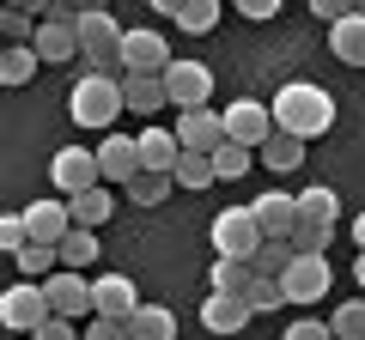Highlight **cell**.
I'll use <instances>...</instances> for the list:
<instances>
[{"mask_svg":"<svg viewBox=\"0 0 365 340\" xmlns=\"http://www.w3.org/2000/svg\"><path fill=\"white\" fill-rule=\"evenodd\" d=\"M268 243L256 225V213L250 207H225L220 219H213V249H220L225 262H256V249Z\"/></svg>","mask_w":365,"mask_h":340,"instance_id":"4","label":"cell"},{"mask_svg":"<svg viewBox=\"0 0 365 340\" xmlns=\"http://www.w3.org/2000/svg\"><path fill=\"white\" fill-rule=\"evenodd\" d=\"M292 262H299V249H292V237H280V243H262L250 267H256L262 280H287V267H292Z\"/></svg>","mask_w":365,"mask_h":340,"instance_id":"28","label":"cell"},{"mask_svg":"<svg viewBox=\"0 0 365 340\" xmlns=\"http://www.w3.org/2000/svg\"><path fill=\"white\" fill-rule=\"evenodd\" d=\"M225 140H237V146H250V152H262V146L274 140V110L256 104V97L225 104Z\"/></svg>","mask_w":365,"mask_h":340,"instance_id":"7","label":"cell"},{"mask_svg":"<svg viewBox=\"0 0 365 340\" xmlns=\"http://www.w3.org/2000/svg\"><path fill=\"white\" fill-rule=\"evenodd\" d=\"M287 340H335V328H329V322H292Z\"/></svg>","mask_w":365,"mask_h":340,"instance_id":"40","label":"cell"},{"mask_svg":"<svg viewBox=\"0 0 365 340\" xmlns=\"http://www.w3.org/2000/svg\"><path fill=\"white\" fill-rule=\"evenodd\" d=\"M256 158L274 170V176H287V170H299V164H304V140H292V134H280V128H274V140L262 146Z\"/></svg>","mask_w":365,"mask_h":340,"instance_id":"24","label":"cell"},{"mask_svg":"<svg viewBox=\"0 0 365 340\" xmlns=\"http://www.w3.org/2000/svg\"><path fill=\"white\" fill-rule=\"evenodd\" d=\"M73 31H79V49H104V43H122V37H128L104 6H79V25H73Z\"/></svg>","mask_w":365,"mask_h":340,"instance_id":"21","label":"cell"},{"mask_svg":"<svg viewBox=\"0 0 365 340\" xmlns=\"http://www.w3.org/2000/svg\"><path fill=\"white\" fill-rule=\"evenodd\" d=\"M67 110H73L79 128H110V122L128 110V97H122V79H104V73H86L73 85V97H67Z\"/></svg>","mask_w":365,"mask_h":340,"instance_id":"2","label":"cell"},{"mask_svg":"<svg viewBox=\"0 0 365 340\" xmlns=\"http://www.w3.org/2000/svg\"><path fill=\"white\" fill-rule=\"evenodd\" d=\"M335 219H341L335 188H304L299 195V225H329V231H335Z\"/></svg>","mask_w":365,"mask_h":340,"instance_id":"25","label":"cell"},{"mask_svg":"<svg viewBox=\"0 0 365 340\" xmlns=\"http://www.w3.org/2000/svg\"><path fill=\"white\" fill-rule=\"evenodd\" d=\"M49 183L61 188V201H73V195H91V188H104L98 152H86V146H61V152L49 158Z\"/></svg>","mask_w":365,"mask_h":340,"instance_id":"5","label":"cell"},{"mask_svg":"<svg viewBox=\"0 0 365 340\" xmlns=\"http://www.w3.org/2000/svg\"><path fill=\"white\" fill-rule=\"evenodd\" d=\"M134 140H140V170H158V176L177 170V158H182L177 128H146V134H134Z\"/></svg>","mask_w":365,"mask_h":340,"instance_id":"16","label":"cell"},{"mask_svg":"<svg viewBox=\"0 0 365 340\" xmlns=\"http://www.w3.org/2000/svg\"><path fill=\"white\" fill-rule=\"evenodd\" d=\"M329 49H335V61L365 67V13H359V6H353L341 25H329Z\"/></svg>","mask_w":365,"mask_h":340,"instance_id":"18","label":"cell"},{"mask_svg":"<svg viewBox=\"0 0 365 340\" xmlns=\"http://www.w3.org/2000/svg\"><path fill=\"white\" fill-rule=\"evenodd\" d=\"M122 97H128L134 116H153V110H165V104H170L165 73H128V79H122Z\"/></svg>","mask_w":365,"mask_h":340,"instance_id":"19","label":"cell"},{"mask_svg":"<svg viewBox=\"0 0 365 340\" xmlns=\"http://www.w3.org/2000/svg\"><path fill=\"white\" fill-rule=\"evenodd\" d=\"M170 188H177L170 176H158V170H140V176L128 183V201H134V207H158V201H165Z\"/></svg>","mask_w":365,"mask_h":340,"instance_id":"32","label":"cell"},{"mask_svg":"<svg viewBox=\"0 0 365 340\" xmlns=\"http://www.w3.org/2000/svg\"><path fill=\"white\" fill-rule=\"evenodd\" d=\"M250 298H225V292H213L207 304H201V322H207V334H237V328H250Z\"/></svg>","mask_w":365,"mask_h":340,"instance_id":"17","label":"cell"},{"mask_svg":"<svg viewBox=\"0 0 365 340\" xmlns=\"http://www.w3.org/2000/svg\"><path fill=\"white\" fill-rule=\"evenodd\" d=\"M122 55H128V73H165L177 55H170L165 31H128L122 37Z\"/></svg>","mask_w":365,"mask_h":340,"instance_id":"13","label":"cell"},{"mask_svg":"<svg viewBox=\"0 0 365 340\" xmlns=\"http://www.w3.org/2000/svg\"><path fill=\"white\" fill-rule=\"evenodd\" d=\"M91 298H98V316H110V322H128V316L140 310L128 274H98V280H91Z\"/></svg>","mask_w":365,"mask_h":340,"instance_id":"15","label":"cell"},{"mask_svg":"<svg viewBox=\"0 0 365 340\" xmlns=\"http://www.w3.org/2000/svg\"><path fill=\"white\" fill-rule=\"evenodd\" d=\"M353 280H359V286H365V249H359V262H353Z\"/></svg>","mask_w":365,"mask_h":340,"instance_id":"43","label":"cell"},{"mask_svg":"<svg viewBox=\"0 0 365 340\" xmlns=\"http://www.w3.org/2000/svg\"><path fill=\"white\" fill-rule=\"evenodd\" d=\"M25 243H31V231H25V213H6V219H0V249H6V255H19Z\"/></svg>","mask_w":365,"mask_h":340,"instance_id":"38","label":"cell"},{"mask_svg":"<svg viewBox=\"0 0 365 340\" xmlns=\"http://www.w3.org/2000/svg\"><path fill=\"white\" fill-rule=\"evenodd\" d=\"M237 13H244V18H274V13H280V6H274V0H244Z\"/></svg>","mask_w":365,"mask_h":340,"instance_id":"42","label":"cell"},{"mask_svg":"<svg viewBox=\"0 0 365 340\" xmlns=\"http://www.w3.org/2000/svg\"><path fill=\"white\" fill-rule=\"evenodd\" d=\"M213 170H220V183H232V176H244V170H250V146L225 140L220 152H213Z\"/></svg>","mask_w":365,"mask_h":340,"instance_id":"35","label":"cell"},{"mask_svg":"<svg viewBox=\"0 0 365 340\" xmlns=\"http://www.w3.org/2000/svg\"><path fill=\"white\" fill-rule=\"evenodd\" d=\"M43 292H49L55 316L61 322H79V316H98V298H91V280L73 274V267H61L55 280H43Z\"/></svg>","mask_w":365,"mask_h":340,"instance_id":"8","label":"cell"},{"mask_svg":"<svg viewBox=\"0 0 365 340\" xmlns=\"http://www.w3.org/2000/svg\"><path fill=\"white\" fill-rule=\"evenodd\" d=\"M0 25H6V37H37V31H31V25H43V18L37 13H31V6H19V0H13V6H6V13H0Z\"/></svg>","mask_w":365,"mask_h":340,"instance_id":"37","label":"cell"},{"mask_svg":"<svg viewBox=\"0 0 365 340\" xmlns=\"http://www.w3.org/2000/svg\"><path fill=\"white\" fill-rule=\"evenodd\" d=\"M98 170H104V183H134V176H140V140H128V134H104V146H98Z\"/></svg>","mask_w":365,"mask_h":340,"instance_id":"14","label":"cell"},{"mask_svg":"<svg viewBox=\"0 0 365 340\" xmlns=\"http://www.w3.org/2000/svg\"><path fill=\"white\" fill-rule=\"evenodd\" d=\"M25 231H31V243L61 249L67 231H73V207H67V201H31L25 207Z\"/></svg>","mask_w":365,"mask_h":340,"instance_id":"12","label":"cell"},{"mask_svg":"<svg viewBox=\"0 0 365 340\" xmlns=\"http://www.w3.org/2000/svg\"><path fill=\"white\" fill-rule=\"evenodd\" d=\"M170 25L182 31V37H207L213 25H220V0H177V18Z\"/></svg>","mask_w":365,"mask_h":340,"instance_id":"23","label":"cell"},{"mask_svg":"<svg viewBox=\"0 0 365 340\" xmlns=\"http://www.w3.org/2000/svg\"><path fill=\"white\" fill-rule=\"evenodd\" d=\"M329 225H299V231H292V249H299V255H329Z\"/></svg>","mask_w":365,"mask_h":340,"instance_id":"36","label":"cell"},{"mask_svg":"<svg viewBox=\"0 0 365 340\" xmlns=\"http://www.w3.org/2000/svg\"><path fill=\"white\" fill-rule=\"evenodd\" d=\"M250 280H256V267H250V262H225V255L213 262V292H225V298H244Z\"/></svg>","mask_w":365,"mask_h":340,"instance_id":"31","label":"cell"},{"mask_svg":"<svg viewBox=\"0 0 365 340\" xmlns=\"http://www.w3.org/2000/svg\"><path fill=\"white\" fill-rule=\"evenodd\" d=\"M128 334L134 340H177V316H170L165 304H140V310L128 316Z\"/></svg>","mask_w":365,"mask_h":340,"instance_id":"22","label":"cell"},{"mask_svg":"<svg viewBox=\"0 0 365 340\" xmlns=\"http://www.w3.org/2000/svg\"><path fill=\"white\" fill-rule=\"evenodd\" d=\"M170 183H182V188H213V183H220V170H213V158L182 152V158H177V170H170Z\"/></svg>","mask_w":365,"mask_h":340,"instance_id":"29","label":"cell"},{"mask_svg":"<svg viewBox=\"0 0 365 340\" xmlns=\"http://www.w3.org/2000/svg\"><path fill=\"white\" fill-rule=\"evenodd\" d=\"M177 140H182V152L213 158L225 146V110H189V116L177 122Z\"/></svg>","mask_w":365,"mask_h":340,"instance_id":"10","label":"cell"},{"mask_svg":"<svg viewBox=\"0 0 365 340\" xmlns=\"http://www.w3.org/2000/svg\"><path fill=\"white\" fill-rule=\"evenodd\" d=\"M335 340H365V298H353V304H341L335 310Z\"/></svg>","mask_w":365,"mask_h":340,"instance_id":"33","label":"cell"},{"mask_svg":"<svg viewBox=\"0 0 365 340\" xmlns=\"http://www.w3.org/2000/svg\"><path fill=\"white\" fill-rule=\"evenodd\" d=\"M86 340H134L128 322H110V316H98V322H86Z\"/></svg>","mask_w":365,"mask_h":340,"instance_id":"39","label":"cell"},{"mask_svg":"<svg viewBox=\"0 0 365 340\" xmlns=\"http://www.w3.org/2000/svg\"><path fill=\"white\" fill-rule=\"evenodd\" d=\"M250 213H256V225H262V237H268V243H280V237L299 231V195H280V188H268V195L250 201Z\"/></svg>","mask_w":365,"mask_h":340,"instance_id":"11","label":"cell"},{"mask_svg":"<svg viewBox=\"0 0 365 340\" xmlns=\"http://www.w3.org/2000/svg\"><path fill=\"white\" fill-rule=\"evenodd\" d=\"M67 207H73V225H86V231H91V225H104L110 213H116V201H110V188H91V195H73Z\"/></svg>","mask_w":365,"mask_h":340,"instance_id":"30","label":"cell"},{"mask_svg":"<svg viewBox=\"0 0 365 340\" xmlns=\"http://www.w3.org/2000/svg\"><path fill=\"white\" fill-rule=\"evenodd\" d=\"M353 237H359V249H365V213H359V219H353Z\"/></svg>","mask_w":365,"mask_h":340,"instance_id":"44","label":"cell"},{"mask_svg":"<svg viewBox=\"0 0 365 340\" xmlns=\"http://www.w3.org/2000/svg\"><path fill=\"white\" fill-rule=\"evenodd\" d=\"M61 267H73V274H86V267H98V231H86V225H73L61 243Z\"/></svg>","mask_w":365,"mask_h":340,"instance_id":"26","label":"cell"},{"mask_svg":"<svg viewBox=\"0 0 365 340\" xmlns=\"http://www.w3.org/2000/svg\"><path fill=\"white\" fill-rule=\"evenodd\" d=\"M244 298H250V310L262 316V310H280V304H287V286H280V280H262V274H256Z\"/></svg>","mask_w":365,"mask_h":340,"instance_id":"34","label":"cell"},{"mask_svg":"<svg viewBox=\"0 0 365 340\" xmlns=\"http://www.w3.org/2000/svg\"><path fill=\"white\" fill-rule=\"evenodd\" d=\"M31 340H79V334H73V322H61V316H55V322H49V328H37Z\"/></svg>","mask_w":365,"mask_h":340,"instance_id":"41","label":"cell"},{"mask_svg":"<svg viewBox=\"0 0 365 340\" xmlns=\"http://www.w3.org/2000/svg\"><path fill=\"white\" fill-rule=\"evenodd\" d=\"M31 79H37V49L13 43V49L0 55V85H31Z\"/></svg>","mask_w":365,"mask_h":340,"instance_id":"27","label":"cell"},{"mask_svg":"<svg viewBox=\"0 0 365 340\" xmlns=\"http://www.w3.org/2000/svg\"><path fill=\"white\" fill-rule=\"evenodd\" d=\"M0 322H6V334H37V328L55 322V304L43 286H31V280H19V286L0 292Z\"/></svg>","mask_w":365,"mask_h":340,"instance_id":"3","label":"cell"},{"mask_svg":"<svg viewBox=\"0 0 365 340\" xmlns=\"http://www.w3.org/2000/svg\"><path fill=\"white\" fill-rule=\"evenodd\" d=\"M31 49H37V61H73V55H79V31H73V25H49V18H43L37 37H31Z\"/></svg>","mask_w":365,"mask_h":340,"instance_id":"20","label":"cell"},{"mask_svg":"<svg viewBox=\"0 0 365 340\" xmlns=\"http://www.w3.org/2000/svg\"><path fill=\"white\" fill-rule=\"evenodd\" d=\"M268 110H274V128L292 134V140H304V146L335 128V97H329L323 85H311V79H287Z\"/></svg>","mask_w":365,"mask_h":340,"instance_id":"1","label":"cell"},{"mask_svg":"<svg viewBox=\"0 0 365 340\" xmlns=\"http://www.w3.org/2000/svg\"><path fill=\"white\" fill-rule=\"evenodd\" d=\"M329 280H335L329 255H299L280 286H287V304H317V298H329Z\"/></svg>","mask_w":365,"mask_h":340,"instance_id":"9","label":"cell"},{"mask_svg":"<svg viewBox=\"0 0 365 340\" xmlns=\"http://www.w3.org/2000/svg\"><path fill=\"white\" fill-rule=\"evenodd\" d=\"M165 92H170V104L189 116V110H207V97H213V67L207 61H170L165 67Z\"/></svg>","mask_w":365,"mask_h":340,"instance_id":"6","label":"cell"}]
</instances>
